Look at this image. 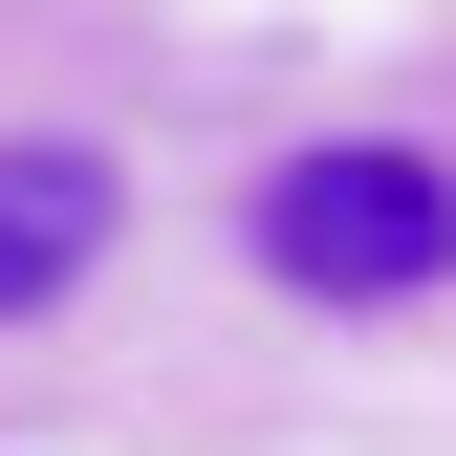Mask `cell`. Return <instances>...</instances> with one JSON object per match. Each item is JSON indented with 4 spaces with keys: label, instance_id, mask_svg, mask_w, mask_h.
I'll list each match as a JSON object with an SVG mask.
<instances>
[{
    "label": "cell",
    "instance_id": "cell-1",
    "mask_svg": "<svg viewBox=\"0 0 456 456\" xmlns=\"http://www.w3.org/2000/svg\"><path fill=\"white\" fill-rule=\"evenodd\" d=\"M261 282H305V305H413V282H456V175L413 131H326L261 175Z\"/></svg>",
    "mask_w": 456,
    "mask_h": 456
},
{
    "label": "cell",
    "instance_id": "cell-2",
    "mask_svg": "<svg viewBox=\"0 0 456 456\" xmlns=\"http://www.w3.org/2000/svg\"><path fill=\"white\" fill-rule=\"evenodd\" d=\"M109 217H131V175H109L87 131H0V326L66 305V282L109 261Z\"/></svg>",
    "mask_w": 456,
    "mask_h": 456
}]
</instances>
